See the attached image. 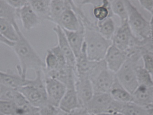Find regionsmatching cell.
I'll use <instances>...</instances> for the list:
<instances>
[{
  "label": "cell",
  "mask_w": 153,
  "mask_h": 115,
  "mask_svg": "<svg viewBox=\"0 0 153 115\" xmlns=\"http://www.w3.org/2000/svg\"><path fill=\"white\" fill-rule=\"evenodd\" d=\"M141 6L145 10L153 14V0H138Z\"/></svg>",
  "instance_id": "cell-34"
},
{
  "label": "cell",
  "mask_w": 153,
  "mask_h": 115,
  "mask_svg": "<svg viewBox=\"0 0 153 115\" xmlns=\"http://www.w3.org/2000/svg\"><path fill=\"white\" fill-rule=\"evenodd\" d=\"M89 78L95 93H109L115 80L116 75L108 69L103 60L97 62Z\"/></svg>",
  "instance_id": "cell-6"
},
{
  "label": "cell",
  "mask_w": 153,
  "mask_h": 115,
  "mask_svg": "<svg viewBox=\"0 0 153 115\" xmlns=\"http://www.w3.org/2000/svg\"><path fill=\"white\" fill-rule=\"evenodd\" d=\"M18 10L9 5L5 0H0V18L6 19L13 24L17 22Z\"/></svg>",
  "instance_id": "cell-27"
},
{
  "label": "cell",
  "mask_w": 153,
  "mask_h": 115,
  "mask_svg": "<svg viewBox=\"0 0 153 115\" xmlns=\"http://www.w3.org/2000/svg\"><path fill=\"white\" fill-rule=\"evenodd\" d=\"M146 52L140 47H135L128 53V58L121 68L115 73L116 76L120 84L132 94L138 87L136 69L141 65L142 57Z\"/></svg>",
  "instance_id": "cell-3"
},
{
  "label": "cell",
  "mask_w": 153,
  "mask_h": 115,
  "mask_svg": "<svg viewBox=\"0 0 153 115\" xmlns=\"http://www.w3.org/2000/svg\"><path fill=\"white\" fill-rule=\"evenodd\" d=\"M109 93L115 101L124 103L132 102V94L120 84L116 76Z\"/></svg>",
  "instance_id": "cell-21"
},
{
  "label": "cell",
  "mask_w": 153,
  "mask_h": 115,
  "mask_svg": "<svg viewBox=\"0 0 153 115\" xmlns=\"http://www.w3.org/2000/svg\"><path fill=\"white\" fill-rule=\"evenodd\" d=\"M128 11V23L136 38L140 41L150 38L151 27L148 21L129 0H124Z\"/></svg>",
  "instance_id": "cell-5"
},
{
  "label": "cell",
  "mask_w": 153,
  "mask_h": 115,
  "mask_svg": "<svg viewBox=\"0 0 153 115\" xmlns=\"http://www.w3.org/2000/svg\"><path fill=\"white\" fill-rule=\"evenodd\" d=\"M53 30L57 36V45L65 58L66 64L75 69L76 57L71 48L64 30L58 25H56Z\"/></svg>",
  "instance_id": "cell-10"
},
{
  "label": "cell",
  "mask_w": 153,
  "mask_h": 115,
  "mask_svg": "<svg viewBox=\"0 0 153 115\" xmlns=\"http://www.w3.org/2000/svg\"><path fill=\"white\" fill-rule=\"evenodd\" d=\"M150 110V109L130 102L124 104L121 114L122 115H149Z\"/></svg>",
  "instance_id": "cell-28"
},
{
  "label": "cell",
  "mask_w": 153,
  "mask_h": 115,
  "mask_svg": "<svg viewBox=\"0 0 153 115\" xmlns=\"http://www.w3.org/2000/svg\"><path fill=\"white\" fill-rule=\"evenodd\" d=\"M85 27V43L87 57L96 62L104 59L112 41L104 38L97 29L96 22L91 21L83 23Z\"/></svg>",
  "instance_id": "cell-2"
},
{
  "label": "cell",
  "mask_w": 153,
  "mask_h": 115,
  "mask_svg": "<svg viewBox=\"0 0 153 115\" xmlns=\"http://www.w3.org/2000/svg\"><path fill=\"white\" fill-rule=\"evenodd\" d=\"M48 103L58 107L66 91V86L61 81L50 77L44 76Z\"/></svg>",
  "instance_id": "cell-8"
},
{
  "label": "cell",
  "mask_w": 153,
  "mask_h": 115,
  "mask_svg": "<svg viewBox=\"0 0 153 115\" xmlns=\"http://www.w3.org/2000/svg\"><path fill=\"white\" fill-rule=\"evenodd\" d=\"M63 30L76 58L82 52L84 44L85 27L84 25L77 31H70L65 29Z\"/></svg>",
  "instance_id": "cell-18"
},
{
  "label": "cell",
  "mask_w": 153,
  "mask_h": 115,
  "mask_svg": "<svg viewBox=\"0 0 153 115\" xmlns=\"http://www.w3.org/2000/svg\"><path fill=\"white\" fill-rule=\"evenodd\" d=\"M22 1L25 4H26V3H28L29 0H22Z\"/></svg>",
  "instance_id": "cell-42"
},
{
  "label": "cell",
  "mask_w": 153,
  "mask_h": 115,
  "mask_svg": "<svg viewBox=\"0 0 153 115\" xmlns=\"http://www.w3.org/2000/svg\"></svg>",
  "instance_id": "cell-46"
},
{
  "label": "cell",
  "mask_w": 153,
  "mask_h": 115,
  "mask_svg": "<svg viewBox=\"0 0 153 115\" xmlns=\"http://www.w3.org/2000/svg\"><path fill=\"white\" fill-rule=\"evenodd\" d=\"M35 72V77L31 79L29 84L20 87L17 90L32 105L39 109L49 103L42 71H36Z\"/></svg>",
  "instance_id": "cell-4"
},
{
  "label": "cell",
  "mask_w": 153,
  "mask_h": 115,
  "mask_svg": "<svg viewBox=\"0 0 153 115\" xmlns=\"http://www.w3.org/2000/svg\"><path fill=\"white\" fill-rule=\"evenodd\" d=\"M63 115H67V114H65V113H64V114H63Z\"/></svg>",
  "instance_id": "cell-45"
},
{
  "label": "cell",
  "mask_w": 153,
  "mask_h": 115,
  "mask_svg": "<svg viewBox=\"0 0 153 115\" xmlns=\"http://www.w3.org/2000/svg\"><path fill=\"white\" fill-rule=\"evenodd\" d=\"M0 112L4 115H18V108L13 102L0 100Z\"/></svg>",
  "instance_id": "cell-31"
},
{
  "label": "cell",
  "mask_w": 153,
  "mask_h": 115,
  "mask_svg": "<svg viewBox=\"0 0 153 115\" xmlns=\"http://www.w3.org/2000/svg\"><path fill=\"white\" fill-rule=\"evenodd\" d=\"M68 1H69V3L71 6L72 9L74 11L76 10L78 6L76 5V3L74 2V0H68Z\"/></svg>",
  "instance_id": "cell-40"
},
{
  "label": "cell",
  "mask_w": 153,
  "mask_h": 115,
  "mask_svg": "<svg viewBox=\"0 0 153 115\" xmlns=\"http://www.w3.org/2000/svg\"><path fill=\"white\" fill-rule=\"evenodd\" d=\"M110 5L112 14L118 16L121 23L127 22L128 11L124 0H111Z\"/></svg>",
  "instance_id": "cell-25"
},
{
  "label": "cell",
  "mask_w": 153,
  "mask_h": 115,
  "mask_svg": "<svg viewBox=\"0 0 153 115\" xmlns=\"http://www.w3.org/2000/svg\"><path fill=\"white\" fill-rule=\"evenodd\" d=\"M82 108L79 103L75 86L66 87L65 94L61 99L59 108L63 113L69 114Z\"/></svg>",
  "instance_id": "cell-15"
},
{
  "label": "cell",
  "mask_w": 153,
  "mask_h": 115,
  "mask_svg": "<svg viewBox=\"0 0 153 115\" xmlns=\"http://www.w3.org/2000/svg\"></svg>",
  "instance_id": "cell-47"
},
{
  "label": "cell",
  "mask_w": 153,
  "mask_h": 115,
  "mask_svg": "<svg viewBox=\"0 0 153 115\" xmlns=\"http://www.w3.org/2000/svg\"><path fill=\"white\" fill-rule=\"evenodd\" d=\"M136 75L139 85L153 87V77L143 68V64L137 68Z\"/></svg>",
  "instance_id": "cell-29"
},
{
  "label": "cell",
  "mask_w": 153,
  "mask_h": 115,
  "mask_svg": "<svg viewBox=\"0 0 153 115\" xmlns=\"http://www.w3.org/2000/svg\"><path fill=\"white\" fill-rule=\"evenodd\" d=\"M51 1V0H29L28 3L43 22L50 20Z\"/></svg>",
  "instance_id": "cell-22"
},
{
  "label": "cell",
  "mask_w": 153,
  "mask_h": 115,
  "mask_svg": "<svg viewBox=\"0 0 153 115\" xmlns=\"http://www.w3.org/2000/svg\"><path fill=\"white\" fill-rule=\"evenodd\" d=\"M151 110H150V114H149V115H153V108L150 109Z\"/></svg>",
  "instance_id": "cell-43"
},
{
  "label": "cell",
  "mask_w": 153,
  "mask_h": 115,
  "mask_svg": "<svg viewBox=\"0 0 153 115\" xmlns=\"http://www.w3.org/2000/svg\"><path fill=\"white\" fill-rule=\"evenodd\" d=\"M0 33L11 42L15 43L19 39L13 24L6 19L0 18Z\"/></svg>",
  "instance_id": "cell-24"
},
{
  "label": "cell",
  "mask_w": 153,
  "mask_h": 115,
  "mask_svg": "<svg viewBox=\"0 0 153 115\" xmlns=\"http://www.w3.org/2000/svg\"><path fill=\"white\" fill-rule=\"evenodd\" d=\"M92 115H122L120 113H112L110 112H102V113H99V114H95Z\"/></svg>",
  "instance_id": "cell-41"
},
{
  "label": "cell",
  "mask_w": 153,
  "mask_h": 115,
  "mask_svg": "<svg viewBox=\"0 0 153 115\" xmlns=\"http://www.w3.org/2000/svg\"><path fill=\"white\" fill-rule=\"evenodd\" d=\"M143 66L153 78V58L149 53H143L142 57Z\"/></svg>",
  "instance_id": "cell-32"
},
{
  "label": "cell",
  "mask_w": 153,
  "mask_h": 115,
  "mask_svg": "<svg viewBox=\"0 0 153 115\" xmlns=\"http://www.w3.org/2000/svg\"><path fill=\"white\" fill-rule=\"evenodd\" d=\"M97 62L90 60L86 54V45L84 42L82 52L76 58L75 73L76 77H88Z\"/></svg>",
  "instance_id": "cell-14"
},
{
  "label": "cell",
  "mask_w": 153,
  "mask_h": 115,
  "mask_svg": "<svg viewBox=\"0 0 153 115\" xmlns=\"http://www.w3.org/2000/svg\"><path fill=\"white\" fill-rule=\"evenodd\" d=\"M75 89L82 108H85L94 95V89L88 77H76Z\"/></svg>",
  "instance_id": "cell-12"
},
{
  "label": "cell",
  "mask_w": 153,
  "mask_h": 115,
  "mask_svg": "<svg viewBox=\"0 0 153 115\" xmlns=\"http://www.w3.org/2000/svg\"><path fill=\"white\" fill-rule=\"evenodd\" d=\"M13 25L19 36L18 40L12 48L20 62L17 69L19 75L27 78V73L29 70L35 72L43 70L45 67V62L22 32L18 22Z\"/></svg>",
  "instance_id": "cell-1"
},
{
  "label": "cell",
  "mask_w": 153,
  "mask_h": 115,
  "mask_svg": "<svg viewBox=\"0 0 153 115\" xmlns=\"http://www.w3.org/2000/svg\"><path fill=\"white\" fill-rule=\"evenodd\" d=\"M22 27L25 31H30L41 24V20L29 3H26L18 10Z\"/></svg>",
  "instance_id": "cell-13"
},
{
  "label": "cell",
  "mask_w": 153,
  "mask_h": 115,
  "mask_svg": "<svg viewBox=\"0 0 153 115\" xmlns=\"http://www.w3.org/2000/svg\"><path fill=\"white\" fill-rule=\"evenodd\" d=\"M58 25L65 30L75 31L79 30L83 24L75 11L69 8L61 15Z\"/></svg>",
  "instance_id": "cell-17"
},
{
  "label": "cell",
  "mask_w": 153,
  "mask_h": 115,
  "mask_svg": "<svg viewBox=\"0 0 153 115\" xmlns=\"http://www.w3.org/2000/svg\"><path fill=\"white\" fill-rule=\"evenodd\" d=\"M9 5H11L15 9L19 10L25 3L23 2L22 0H5Z\"/></svg>",
  "instance_id": "cell-36"
},
{
  "label": "cell",
  "mask_w": 153,
  "mask_h": 115,
  "mask_svg": "<svg viewBox=\"0 0 153 115\" xmlns=\"http://www.w3.org/2000/svg\"><path fill=\"white\" fill-rule=\"evenodd\" d=\"M111 41L112 45L128 54L131 49L138 47L140 40L133 34L127 21L121 23L116 30Z\"/></svg>",
  "instance_id": "cell-7"
},
{
  "label": "cell",
  "mask_w": 153,
  "mask_h": 115,
  "mask_svg": "<svg viewBox=\"0 0 153 115\" xmlns=\"http://www.w3.org/2000/svg\"><path fill=\"white\" fill-rule=\"evenodd\" d=\"M128 56V53L126 52L121 50L111 45L107 51L104 60L108 69L116 73L125 63Z\"/></svg>",
  "instance_id": "cell-9"
},
{
  "label": "cell",
  "mask_w": 153,
  "mask_h": 115,
  "mask_svg": "<svg viewBox=\"0 0 153 115\" xmlns=\"http://www.w3.org/2000/svg\"><path fill=\"white\" fill-rule=\"evenodd\" d=\"M96 22L100 34L107 39L111 41L116 30L115 24L112 17H110L102 21Z\"/></svg>",
  "instance_id": "cell-23"
},
{
  "label": "cell",
  "mask_w": 153,
  "mask_h": 115,
  "mask_svg": "<svg viewBox=\"0 0 153 115\" xmlns=\"http://www.w3.org/2000/svg\"><path fill=\"white\" fill-rule=\"evenodd\" d=\"M31 79L25 78L19 74L0 70V83L12 88L18 89L29 84Z\"/></svg>",
  "instance_id": "cell-19"
},
{
  "label": "cell",
  "mask_w": 153,
  "mask_h": 115,
  "mask_svg": "<svg viewBox=\"0 0 153 115\" xmlns=\"http://www.w3.org/2000/svg\"><path fill=\"white\" fill-rule=\"evenodd\" d=\"M0 43L4 44V45L7 46L9 47H11V48H13L15 45V43L11 42L10 41L7 39L6 38H4L3 36H2L1 33H0Z\"/></svg>",
  "instance_id": "cell-38"
},
{
  "label": "cell",
  "mask_w": 153,
  "mask_h": 115,
  "mask_svg": "<svg viewBox=\"0 0 153 115\" xmlns=\"http://www.w3.org/2000/svg\"><path fill=\"white\" fill-rule=\"evenodd\" d=\"M0 115H4L3 114H2V113H1V112H0Z\"/></svg>",
  "instance_id": "cell-44"
},
{
  "label": "cell",
  "mask_w": 153,
  "mask_h": 115,
  "mask_svg": "<svg viewBox=\"0 0 153 115\" xmlns=\"http://www.w3.org/2000/svg\"><path fill=\"white\" fill-rule=\"evenodd\" d=\"M69 8L72 7L68 0H51L49 21L58 25L61 15Z\"/></svg>",
  "instance_id": "cell-20"
},
{
  "label": "cell",
  "mask_w": 153,
  "mask_h": 115,
  "mask_svg": "<svg viewBox=\"0 0 153 115\" xmlns=\"http://www.w3.org/2000/svg\"><path fill=\"white\" fill-rule=\"evenodd\" d=\"M112 101L109 93H95L85 108L91 115L107 112Z\"/></svg>",
  "instance_id": "cell-11"
},
{
  "label": "cell",
  "mask_w": 153,
  "mask_h": 115,
  "mask_svg": "<svg viewBox=\"0 0 153 115\" xmlns=\"http://www.w3.org/2000/svg\"><path fill=\"white\" fill-rule=\"evenodd\" d=\"M9 88V87H8L0 83V100H1L2 97Z\"/></svg>",
  "instance_id": "cell-39"
},
{
  "label": "cell",
  "mask_w": 153,
  "mask_h": 115,
  "mask_svg": "<svg viewBox=\"0 0 153 115\" xmlns=\"http://www.w3.org/2000/svg\"><path fill=\"white\" fill-rule=\"evenodd\" d=\"M92 13L97 21L101 22L112 17L113 14L111 10L110 1L105 0L102 4L93 7Z\"/></svg>",
  "instance_id": "cell-26"
},
{
  "label": "cell",
  "mask_w": 153,
  "mask_h": 115,
  "mask_svg": "<svg viewBox=\"0 0 153 115\" xmlns=\"http://www.w3.org/2000/svg\"><path fill=\"white\" fill-rule=\"evenodd\" d=\"M67 115H92L86 108H80L72 111Z\"/></svg>",
  "instance_id": "cell-37"
},
{
  "label": "cell",
  "mask_w": 153,
  "mask_h": 115,
  "mask_svg": "<svg viewBox=\"0 0 153 115\" xmlns=\"http://www.w3.org/2000/svg\"><path fill=\"white\" fill-rule=\"evenodd\" d=\"M153 87L138 85L132 94V102L141 106L153 108Z\"/></svg>",
  "instance_id": "cell-16"
},
{
  "label": "cell",
  "mask_w": 153,
  "mask_h": 115,
  "mask_svg": "<svg viewBox=\"0 0 153 115\" xmlns=\"http://www.w3.org/2000/svg\"><path fill=\"white\" fill-rule=\"evenodd\" d=\"M46 70L51 71L59 69L58 60L51 49H48L45 61Z\"/></svg>",
  "instance_id": "cell-30"
},
{
  "label": "cell",
  "mask_w": 153,
  "mask_h": 115,
  "mask_svg": "<svg viewBox=\"0 0 153 115\" xmlns=\"http://www.w3.org/2000/svg\"><path fill=\"white\" fill-rule=\"evenodd\" d=\"M39 112L40 115H59L63 113L58 107L49 103L39 109Z\"/></svg>",
  "instance_id": "cell-33"
},
{
  "label": "cell",
  "mask_w": 153,
  "mask_h": 115,
  "mask_svg": "<svg viewBox=\"0 0 153 115\" xmlns=\"http://www.w3.org/2000/svg\"><path fill=\"white\" fill-rule=\"evenodd\" d=\"M105 0H82L80 2V5H85L89 4L91 5L93 7H96V6H99L102 4ZM109 1H110L111 0H108Z\"/></svg>",
  "instance_id": "cell-35"
}]
</instances>
